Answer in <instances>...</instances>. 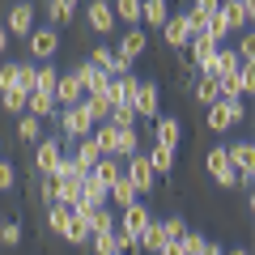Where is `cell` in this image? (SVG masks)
Instances as JSON below:
<instances>
[{"label": "cell", "instance_id": "1f68e13d", "mask_svg": "<svg viewBox=\"0 0 255 255\" xmlns=\"http://www.w3.org/2000/svg\"><path fill=\"white\" fill-rule=\"evenodd\" d=\"M26 98H30V94L13 85V90H4V94H0V107L9 111V115H26Z\"/></svg>", "mask_w": 255, "mask_h": 255}, {"label": "cell", "instance_id": "ab89813d", "mask_svg": "<svg viewBox=\"0 0 255 255\" xmlns=\"http://www.w3.org/2000/svg\"><path fill=\"white\" fill-rule=\"evenodd\" d=\"M107 124H115V128H136L140 119H136V111H132V107H115V111H111V119H107Z\"/></svg>", "mask_w": 255, "mask_h": 255}, {"label": "cell", "instance_id": "44dd1931", "mask_svg": "<svg viewBox=\"0 0 255 255\" xmlns=\"http://www.w3.org/2000/svg\"><path fill=\"white\" fill-rule=\"evenodd\" d=\"M166 17H170V0H140V26L162 30Z\"/></svg>", "mask_w": 255, "mask_h": 255}, {"label": "cell", "instance_id": "b9f144b4", "mask_svg": "<svg viewBox=\"0 0 255 255\" xmlns=\"http://www.w3.org/2000/svg\"><path fill=\"white\" fill-rule=\"evenodd\" d=\"M238 85H243V98L255 94V64H238Z\"/></svg>", "mask_w": 255, "mask_h": 255}, {"label": "cell", "instance_id": "e0dca14e", "mask_svg": "<svg viewBox=\"0 0 255 255\" xmlns=\"http://www.w3.org/2000/svg\"><path fill=\"white\" fill-rule=\"evenodd\" d=\"M226 157H230V166H234L238 174H255V145H251V140H234V145H226Z\"/></svg>", "mask_w": 255, "mask_h": 255}, {"label": "cell", "instance_id": "6da1fadb", "mask_svg": "<svg viewBox=\"0 0 255 255\" xmlns=\"http://www.w3.org/2000/svg\"><path fill=\"white\" fill-rule=\"evenodd\" d=\"M243 119H247V102H226V98H217V102L209 107V115H204V128H209V132H234Z\"/></svg>", "mask_w": 255, "mask_h": 255}, {"label": "cell", "instance_id": "3957f363", "mask_svg": "<svg viewBox=\"0 0 255 255\" xmlns=\"http://www.w3.org/2000/svg\"><path fill=\"white\" fill-rule=\"evenodd\" d=\"M204 170H209V179L217 183L221 191H226V187H238V170L230 166V157H226V145H213L209 153H204Z\"/></svg>", "mask_w": 255, "mask_h": 255}, {"label": "cell", "instance_id": "d6986e66", "mask_svg": "<svg viewBox=\"0 0 255 255\" xmlns=\"http://www.w3.org/2000/svg\"><path fill=\"white\" fill-rule=\"evenodd\" d=\"M81 221L90 226V238H94V234H107V230H115L119 213L111 209V204H102V209H85V213H81Z\"/></svg>", "mask_w": 255, "mask_h": 255}, {"label": "cell", "instance_id": "74e56055", "mask_svg": "<svg viewBox=\"0 0 255 255\" xmlns=\"http://www.w3.org/2000/svg\"><path fill=\"white\" fill-rule=\"evenodd\" d=\"M21 238H26V230H21V221H4V226H0V243H4V247H17Z\"/></svg>", "mask_w": 255, "mask_h": 255}, {"label": "cell", "instance_id": "4dcf8cb0", "mask_svg": "<svg viewBox=\"0 0 255 255\" xmlns=\"http://www.w3.org/2000/svg\"><path fill=\"white\" fill-rule=\"evenodd\" d=\"M17 136L26 140V145H38V140H43V119H34V115H17Z\"/></svg>", "mask_w": 255, "mask_h": 255}, {"label": "cell", "instance_id": "52a82bcc", "mask_svg": "<svg viewBox=\"0 0 255 255\" xmlns=\"http://www.w3.org/2000/svg\"><path fill=\"white\" fill-rule=\"evenodd\" d=\"M85 60H94V64H98V68H102L107 77H128V73H132V64H128V60H124V55H119L111 43H94Z\"/></svg>", "mask_w": 255, "mask_h": 255}, {"label": "cell", "instance_id": "c3c4849f", "mask_svg": "<svg viewBox=\"0 0 255 255\" xmlns=\"http://www.w3.org/2000/svg\"><path fill=\"white\" fill-rule=\"evenodd\" d=\"M157 255H183V247H179V243H166V247H162Z\"/></svg>", "mask_w": 255, "mask_h": 255}, {"label": "cell", "instance_id": "2e32d148", "mask_svg": "<svg viewBox=\"0 0 255 255\" xmlns=\"http://www.w3.org/2000/svg\"><path fill=\"white\" fill-rule=\"evenodd\" d=\"M55 107H77V102L85 98V90H81V81H77V73L68 68V73H60V81H55Z\"/></svg>", "mask_w": 255, "mask_h": 255}, {"label": "cell", "instance_id": "816d5d0a", "mask_svg": "<svg viewBox=\"0 0 255 255\" xmlns=\"http://www.w3.org/2000/svg\"><path fill=\"white\" fill-rule=\"evenodd\" d=\"M226 255H251V251H247V247H230Z\"/></svg>", "mask_w": 255, "mask_h": 255}, {"label": "cell", "instance_id": "9c48e42d", "mask_svg": "<svg viewBox=\"0 0 255 255\" xmlns=\"http://www.w3.org/2000/svg\"><path fill=\"white\" fill-rule=\"evenodd\" d=\"M85 26H90L94 34H111V30L119 26V21H115V9H111V0H90V4H85Z\"/></svg>", "mask_w": 255, "mask_h": 255}, {"label": "cell", "instance_id": "4fadbf2b", "mask_svg": "<svg viewBox=\"0 0 255 255\" xmlns=\"http://www.w3.org/2000/svg\"><path fill=\"white\" fill-rule=\"evenodd\" d=\"M136 85H140V77L136 73H128V77H111V85L102 94L111 98V107H132V98H136Z\"/></svg>", "mask_w": 255, "mask_h": 255}, {"label": "cell", "instance_id": "83f0119b", "mask_svg": "<svg viewBox=\"0 0 255 255\" xmlns=\"http://www.w3.org/2000/svg\"><path fill=\"white\" fill-rule=\"evenodd\" d=\"M149 166H153V174H170L174 170V149H162V145H149Z\"/></svg>", "mask_w": 255, "mask_h": 255}, {"label": "cell", "instance_id": "484cf974", "mask_svg": "<svg viewBox=\"0 0 255 255\" xmlns=\"http://www.w3.org/2000/svg\"><path fill=\"white\" fill-rule=\"evenodd\" d=\"M85 111H90V115H94V124H107V119H111V111H115V107H111V98H107V94H85Z\"/></svg>", "mask_w": 255, "mask_h": 255}, {"label": "cell", "instance_id": "7dc6e473", "mask_svg": "<svg viewBox=\"0 0 255 255\" xmlns=\"http://www.w3.org/2000/svg\"><path fill=\"white\" fill-rule=\"evenodd\" d=\"M196 255H226V251H221V243H209V238H204V247Z\"/></svg>", "mask_w": 255, "mask_h": 255}, {"label": "cell", "instance_id": "bcb514c9", "mask_svg": "<svg viewBox=\"0 0 255 255\" xmlns=\"http://www.w3.org/2000/svg\"><path fill=\"white\" fill-rule=\"evenodd\" d=\"M17 187V170H13V162H0V191H13Z\"/></svg>", "mask_w": 255, "mask_h": 255}, {"label": "cell", "instance_id": "f35d334b", "mask_svg": "<svg viewBox=\"0 0 255 255\" xmlns=\"http://www.w3.org/2000/svg\"><path fill=\"white\" fill-rule=\"evenodd\" d=\"M34 73H38V64L34 60H26V64H17V90H34Z\"/></svg>", "mask_w": 255, "mask_h": 255}, {"label": "cell", "instance_id": "f6af8a7d", "mask_svg": "<svg viewBox=\"0 0 255 255\" xmlns=\"http://www.w3.org/2000/svg\"><path fill=\"white\" fill-rule=\"evenodd\" d=\"M179 247H183V255H196L204 247V234H196V230H187V234L179 238Z\"/></svg>", "mask_w": 255, "mask_h": 255}, {"label": "cell", "instance_id": "ac0fdd59", "mask_svg": "<svg viewBox=\"0 0 255 255\" xmlns=\"http://www.w3.org/2000/svg\"><path fill=\"white\" fill-rule=\"evenodd\" d=\"M136 200H140V191L128 183V174H119V179L107 187V204H111L115 213H119V209H128V204H136Z\"/></svg>", "mask_w": 255, "mask_h": 255}, {"label": "cell", "instance_id": "ffe728a7", "mask_svg": "<svg viewBox=\"0 0 255 255\" xmlns=\"http://www.w3.org/2000/svg\"><path fill=\"white\" fill-rule=\"evenodd\" d=\"M68 157H73V162L81 166V174H90L94 166H98V157H102V149L94 145V136H81V140H77V145H73V153H68Z\"/></svg>", "mask_w": 255, "mask_h": 255}, {"label": "cell", "instance_id": "8fae6325", "mask_svg": "<svg viewBox=\"0 0 255 255\" xmlns=\"http://www.w3.org/2000/svg\"><path fill=\"white\" fill-rule=\"evenodd\" d=\"M119 55H124L128 64H136L140 55L149 51V34H145V26H128L124 30V38H119V47H115Z\"/></svg>", "mask_w": 255, "mask_h": 255}, {"label": "cell", "instance_id": "f546056e", "mask_svg": "<svg viewBox=\"0 0 255 255\" xmlns=\"http://www.w3.org/2000/svg\"><path fill=\"white\" fill-rule=\"evenodd\" d=\"M68 221H73V209H68V204H47V230H51V234H64Z\"/></svg>", "mask_w": 255, "mask_h": 255}, {"label": "cell", "instance_id": "836d02e7", "mask_svg": "<svg viewBox=\"0 0 255 255\" xmlns=\"http://www.w3.org/2000/svg\"><path fill=\"white\" fill-rule=\"evenodd\" d=\"M162 234H166V243H179V238L187 234V217H179V213L162 217Z\"/></svg>", "mask_w": 255, "mask_h": 255}, {"label": "cell", "instance_id": "8d00e7d4", "mask_svg": "<svg viewBox=\"0 0 255 255\" xmlns=\"http://www.w3.org/2000/svg\"><path fill=\"white\" fill-rule=\"evenodd\" d=\"M47 17H51L47 26H55V30H60V26H68V21H73V9H64V4H55V0H47Z\"/></svg>", "mask_w": 255, "mask_h": 255}, {"label": "cell", "instance_id": "5b68a950", "mask_svg": "<svg viewBox=\"0 0 255 255\" xmlns=\"http://www.w3.org/2000/svg\"><path fill=\"white\" fill-rule=\"evenodd\" d=\"M0 26L9 30V38H13V34H17V38H30V30L38 26V21H34V4H30V0H13Z\"/></svg>", "mask_w": 255, "mask_h": 255}, {"label": "cell", "instance_id": "db71d44e", "mask_svg": "<svg viewBox=\"0 0 255 255\" xmlns=\"http://www.w3.org/2000/svg\"><path fill=\"white\" fill-rule=\"evenodd\" d=\"M128 255H140V251H128Z\"/></svg>", "mask_w": 255, "mask_h": 255}, {"label": "cell", "instance_id": "30bf717a", "mask_svg": "<svg viewBox=\"0 0 255 255\" xmlns=\"http://www.w3.org/2000/svg\"><path fill=\"white\" fill-rule=\"evenodd\" d=\"M149 221H153V209H149L145 200H136V204H128V209H119V221H115V226L128 230L132 238H140V230H145Z\"/></svg>", "mask_w": 255, "mask_h": 255}, {"label": "cell", "instance_id": "5bb4252c", "mask_svg": "<svg viewBox=\"0 0 255 255\" xmlns=\"http://www.w3.org/2000/svg\"><path fill=\"white\" fill-rule=\"evenodd\" d=\"M73 73H77V81H81V90H85V94H102V90L111 85V77L102 73V68H98L94 60H77V68H73Z\"/></svg>", "mask_w": 255, "mask_h": 255}, {"label": "cell", "instance_id": "4316f807", "mask_svg": "<svg viewBox=\"0 0 255 255\" xmlns=\"http://www.w3.org/2000/svg\"><path fill=\"white\" fill-rule=\"evenodd\" d=\"M111 9H115V21L140 26V0H111Z\"/></svg>", "mask_w": 255, "mask_h": 255}, {"label": "cell", "instance_id": "cb8c5ba5", "mask_svg": "<svg viewBox=\"0 0 255 255\" xmlns=\"http://www.w3.org/2000/svg\"><path fill=\"white\" fill-rule=\"evenodd\" d=\"M132 153H140V132L136 128H115V157L124 162Z\"/></svg>", "mask_w": 255, "mask_h": 255}, {"label": "cell", "instance_id": "d4e9b609", "mask_svg": "<svg viewBox=\"0 0 255 255\" xmlns=\"http://www.w3.org/2000/svg\"><path fill=\"white\" fill-rule=\"evenodd\" d=\"M119 174H124V162H119V157H98V166L90 170V179H98L102 187H111Z\"/></svg>", "mask_w": 255, "mask_h": 255}, {"label": "cell", "instance_id": "ee69618b", "mask_svg": "<svg viewBox=\"0 0 255 255\" xmlns=\"http://www.w3.org/2000/svg\"><path fill=\"white\" fill-rule=\"evenodd\" d=\"M111 238H115V251H124V255H128V251H136V238L128 234V230L115 226V230H111Z\"/></svg>", "mask_w": 255, "mask_h": 255}, {"label": "cell", "instance_id": "7bdbcfd3", "mask_svg": "<svg viewBox=\"0 0 255 255\" xmlns=\"http://www.w3.org/2000/svg\"><path fill=\"white\" fill-rule=\"evenodd\" d=\"M13 85H17V64H13V60H4V64H0V94H4V90H13Z\"/></svg>", "mask_w": 255, "mask_h": 255}, {"label": "cell", "instance_id": "8992f818", "mask_svg": "<svg viewBox=\"0 0 255 255\" xmlns=\"http://www.w3.org/2000/svg\"><path fill=\"white\" fill-rule=\"evenodd\" d=\"M124 174H128V183H132V187L140 191V196H149V191H153V166H149V157H145V149H140V153H132V157H124Z\"/></svg>", "mask_w": 255, "mask_h": 255}, {"label": "cell", "instance_id": "277c9868", "mask_svg": "<svg viewBox=\"0 0 255 255\" xmlns=\"http://www.w3.org/2000/svg\"><path fill=\"white\" fill-rule=\"evenodd\" d=\"M30 55L38 64H55V55H60V30L55 26H34L30 30Z\"/></svg>", "mask_w": 255, "mask_h": 255}, {"label": "cell", "instance_id": "7402d4cb", "mask_svg": "<svg viewBox=\"0 0 255 255\" xmlns=\"http://www.w3.org/2000/svg\"><path fill=\"white\" fill-rule=\"evenodd\" d=\"M26 115H34V119H51L55 115V94H47V90H30V98H26Z\"/></svg>", "mask_w": 255, "mask_h": 255}, {"label": "cell", "instance_id": "ba28073f", "mask_svg": "<svg viewBox=\"0 0 255 255\" xmlns=\"http://www.w3.org/2000/svg\"><path fill=\"white\" fill-rule=\"evenodd\" d=\"M60 162H64L60 136H43V140L34 145V170H38V174H55V170H60Z\"/></svg>", "mask_w": 255, "mask_h": 255}, {"label": "cell", "instance_id": "60d3db41", "mask_svg": "<svg viewBox=\"0 0 255 255\" xmlns=\"http://www.w3.org/2000/svg\"><path fill=\"white\" fill-rule=\"evenodd\" d=\"M90 247H94V255H119V251H115V238H111V230H107V234H94Z\"/></svg>", "mask_w": 255, "mask_h": 255}, {"label": "cell", "instance_id": "d590c367", "mask_svg": "<svg viewBox=\"0 0 255 255\" xmlns=\"http://www.w3.org/2000/svg\"><path fill=\"white\" fill-rule=\"evenodd\" d=\"M55 81H60V68L55 64H38V73H34V90H55Z\"/></svg>", "mask_w": 255, "mask_h": 255}, {"label": "cell", "instance_id": "d6a6232c", "mask_svg": "<svg viewBox=\"0 0 255 255\" xmlns=\"http://www.w3.org/2000/svg\"><path fill=\"white\" fill-rule=\"evenodd\" d=\"M60 238H68L73 247H85V243H90V226H85V221H81V217L73 213V221H68V230H64Z\"/></svg>", "mask_w": 255, "mask_h": 255}, {"label": "cell", "instance_id": "7a4b0ae2", "mask_svg": "<svg viewBox=\"0 0 255 255\" xmlns=\"http://www.w3.org/2000/svg\"><path fill=\"white\" fill-rule=\"evenodd\" d=\"M132 111H136V119H149V124L162 115V85H157L153 77H140L136 98H132Z\"/></svg>", "mask_w": 255, "mask_h": 255}, {"label": "cell", "instance_id": "e575fe53", "mask_svg": "<svg viewBox=\"0 0 255 255\" xmlns=\"http://www.w3.org/2000/svg\"><path fill=\"white\" fill-rule=\"evenodd\" d=\"M234 55H238V64H255V34H251V30H243V34H238Z\"/></svg>", "mask_w": 255, "mask_h": 255}, {"label": "cell", "instance_id": "603a6c76", "mask_svg": "<svg viewBox=\"0 0 255 255\" xmlns=\"http://www.w3.org/2000/svg\"><path fill=\"white\" fill-rule=\"evenodd\" d=\"M162 247H166V234H162V221L153 217L145 230H140V238H136V251H145V255H157Z\"/></svg>", "mask_w": 255, "mask_h": 255}, {"label": "cell", "instance_id": "7c38bea8", "mask_svg": "<svg viewBox=\"0 0 255 255\" xmlns=\"http://www.w3.org/2000/svg\"><path fill=\"white\" fill-rule=\"evenodd\" d=\"M153 145H162V149H179V140H183V124L174 115H157L153 124Z\"/></svg>", "mask_w": 255, "mask_h": 255}, {"label": "cell", "instance_id": "f1b7e54d", "mask_svg": "<svg viewBox=\"0 0 255 255\" xmlns=\"http://www.w3.org/2000/svg\"><path fill=\"white\" fill-rule=\"evenodd\" d=\"M191 98L204 102V107H213V102H217V81H213V77H191Z\"/></svg>", "mask_w": 255, "mask_h": 255}, {"label": "cell", "instance_id": "681fc988", "mask_svg": "<svg viewBox=\"0 0 255 255\" xmlns=\"http://www.w3.org/2000/svg\"><path fill=\"white\" fill-rule=\"evenodd\" d=\"M4 51H9V30L0 26V55H4Z\"/></svg>", "mask_w": 255, "mask_h": 255}, {"label": "cell", "instance_id": "f907efd6", "mask_svg": "<svg viewBox=\"0 0 255 255\" xmlns=\"http://www.w3.org/2000/svg\"><path fill=\"white\" fill-rule=\"evenodd\" d=\"M55 4H64V9H73V13H77V4H81V0H55Z\"/></svg>", "mask_w": 255, "mask_h": 255}, {"label": "cell", "instance_id": "f5cc1de1", "mask_svg": "<svg viewBox=\"0 0 255 255\" xmlns=\"http://www.w3.org/2000/svg\"><path fill=\"white\" fill-rule=\"evenodd\" d=\"M4 221H9V217H4V213H0V226H4Z\"/></svg>", "mask_w": 255, "mask_h": 255}, {"label": "cell", "instance_id": "9a60e30c", "mask_svg": "<svg viewBox=\"0 0 255 255\" xmlns=\"http://www.w3.org/2000/svg\"><path fill=\"white\" fill-rule=\"evenodd\" d=\"M162 38H166V47L183 51V47H187V38H191V21H187V13H170V17H166V26H162Z\"/></svg>", "mask_w": 255, "mask_h": 255}]
</instances>
